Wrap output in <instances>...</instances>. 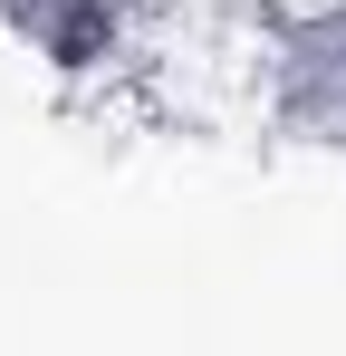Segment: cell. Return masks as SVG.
I'll list each match as a JSON object with an SVG mask.
<instances>
[{
  "label": "cell",
  "instance_id": "cell-1",
  "mask_svg": "<svg viewBox=\"0 0 346 356\" xmlns=\"http://www.w3.org/2000/svg\"><path fill=\"white\" fill-rule=\"evenodd\" d=\"M250 87H260L270 135L308 145V154H346V0H279V10H260Z\"/></svg>",
  "mask_w": 346,
  "mask_h": 356
},
{
  "label": "cell",
  "instance_id": "cell-2",
  "mask_svg": "<svg viewBox=\"0 0 346 356\" xmlns=\"http://www.w3.org/2000/svg\"><path fill=\"white\" fill-rule=\"evenodd\" d=\"M145 29H154V0H0V39L67 87L145 58Z\"/></svg>",
  "mask_w": 346,
  "mask_h": 356
}]
</instances>
